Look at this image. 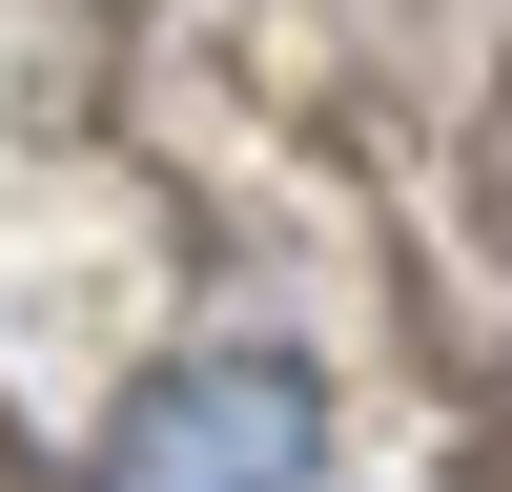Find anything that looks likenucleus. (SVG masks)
Listing matches in <instances>:
<instances>
[{
	"label": "nucleus",
	"mask_w": 512,
	"mask_h": 492,
	"mask_svg": "<svg viewBox=\"0 0 512 492\" xmlns=\"http://www.w3.org/2000/svg\"><path fill=\"white\" fill-rule=\"evenodd\" d=\"M103 492H308V369L287 349H185L103 431Z\"/></svg>",
	"instance_id": "f257e3e1"
}]
</instances>
